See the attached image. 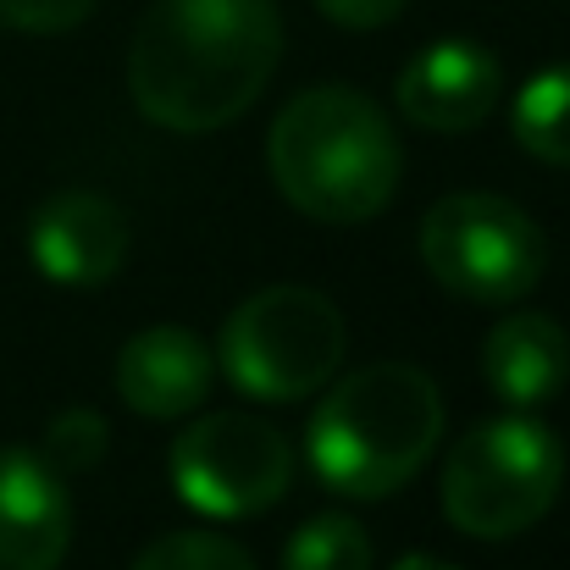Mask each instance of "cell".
<instances>
[{"mask_svg": "<svg viewBox=\"0 0 570 570\" xmlns=\"http://www.w3.org/2000/svg\"><path fill=\"white\" fill-rule=\"evenodd\" d=\"M277 56V0H156L128 45V89L156 128L216 134L261 100Z\"/></svg>", "mask_w": 570, "mask_h": 570, "instance_id": "6da1fadb", "label": "cell"}, {"mask_svg": "<svg viewBox=\"0 0 570 570\" xmlns=\"http://www.w3.org/2000/svg\"><path fill=\"white\" fill-rule=\"evenodd\" d=\"M266 161L283 199L327 227L372 222L399 189V139L361 89L294 95L266 139Z\"/></svg>", "mask_w": 570, "mask_h": 570, "instance_id": "7a4b0ae2", "label": "cell"}, {"mask_svg": "<svg viewBox=\"0 0 570 570\" xmlns=\"http://www.w3.org/2000/svg\"><path fill=\"white\" fill-rule=\"evenodd\" d=\"M443 393L421 366L382 361L333 382L305 426V460L344 499H387L432 460Z\"/></svg>", "mask_w": 570, "mask_h": 570, "instance_id": "3957f363", "label": "cell"}, {"mask_svg": "<svg viewBox=\"0 0 570 570\" xmlns=\"http://www.w3.org/2000/svg\"><path fill=\"white\" fill-rule=\"evenodd\" d=\"M566 488V449L532 415L471 426L443 460V515L454 532L504 543L538 527Z\"/></svg>", "mask_w": 570, "mask_h": 570, "instance_id": "277c9868", "label": "cell"}, {"mask_svg": "<svg viewBox=\"0 0 570 570\" xmlns=\"http://www.w3.org/2000/svg\"><path fill=\"white\" fill-rule=\"evenodd\" d=\"M344 311L299 283H277L249 294L222 327V372L238 393L266 404H294L338 377L344 366Z\"/></svg>", "mask_w": 570, "mask_h": 570, "instance_id": "5b68a950", "label": "cell"}, {"mask_svg": "<svg viewBox=\"0 0 570 570\" xmlns=\"http://www.w3.org/2000/svg\"><path fill=\"white\" fill-rule=\"evenodd\" d=\"M421 266L471 305H515L549 272L543 227L499 194H449L421 216Z\"/></svg>", "mask_w": 570, "mask_h": 570, "instance_id": "8992f818", "label": "cell"}, {"mask_svg": "<svg viewBox=\"0 0 570 570\" xmlns=\"http://www.w3.org/2000/svg\"><path fill=\"white\" fill-rule=\"evenodd\" d=\"M294 482V449L272 421L199 415L173 443V488L199 515L244 521L272 510Z\"/></svg>", "mask_w": 570, "mask_h": 570, "instance_id": "52a82bcc", "label": "cell"}, {"mask_svg": "<svg viewBox=\"0 0 570 570\" xmlns=\"http://www.w3.org/2000/svg\"><path fill=\"white\" fill-rule=\"evenodd\" d=\"M28 255L33 266L61 283V288H95L122 272L128 261V216L117 199L95 189H61L50 194L33 222H28Z\"/></svg>", "mask_w": 570, "mask_h": 570, "instance_id": "ba28073f", "label": "cell"}, {"mask_svg": "<svg viewBox=\"0 0 570 570\" xmlns=\"http://www.w3.org/2000/svg\"><path fill=\"white\" fill-rule=\"evenodd\" d=\"M504 95V72L493 50L471 39H438L415 50L399 72V111L432 134H471L493 117Z\"/></svg>", "mask_w": 570, "mask_h": 570, "instance_id": "9c48e42d", "label": "cell"}, {"mask_svg": "<svg viewBox=\"0 0 570 570\" xmlns=\"http://www.w3.org/2000/svg\"><path fill=\"white\" fill-rule=\"evenodd\" d=\"M72 543L67 476L33 449H0V570H56Z\"/></svg>", "mask_w": 570, "mask_h": 570, "instance_id": "30bf717a", "label": "cell"}, {"mask_svg": "<svg viewBox=\"0 0 570 570\" xmlns=\"http://www.w3.org/2000/svg\"><path fill=\"white\" fill-rule=\"evenodd\" d=\"M210 377H216V361H210L205 338L189 333V327H145L117 355L122 404L150 415V421L194 415L210 393Z\"/></svg>", "mask_w": 570, "mask_h": 570, "instance_id": "8fae6325", "label": "cell"}, {"mask_svg": "<svg viewBox=\"0 0 570 570\" xmlns=\"http://www.w3.org/2000/svg\"><path fill=\"white\" fill-rule=\"evenodd\" d=\"M482 377L488 387L510 404V410H538L549 404L570 377V344L566 327L538 316V311H515L504 316L488 344H482Z\"/></svg>", "mask_w": 570, "mask_h": 570, "instance_id": "7c38bea8", "label": "cell"}, {"mask_svg": "<svg viewBox=\"0 0 570 570\" xmlns=\"http://www.w3.org/2000/svg\"><path fill=\"white\" fill-rule=\"evenodd\" d=\"M515 145L549 167H570V61L543 67L515 95Z\"/></svg>", "mask_w": 570, "mask_h": 570, "instance_id": "4fadbf2b", "label": "cell"}, {"mask_svg": "<svg viewBox=\"0 0 570 570\" xmlns=\"http://www.w3.org/2000/svg\"><path fill=\"white\" fill-rule=\"evenodd\" d=\"M283 570H372V538L350 515H311L283 543Z\"/></svg>", "mask_w": 570, "mask_h": 570, "instance_id": "5bb4252c", "label": "cell"}, {"mask_svg": "<svg viewBox=\"0 0 570 570\" xmlns=\"http://www.w3.org/2000/svg\"><path fill=\"white\" fill-rule=\"evenodd\" d=\"M111 449V432L95 410H61L50 426H45V460L61 471V476H78V471H95Z\"/></svg>", "mask_w": 570, "mask_h": 570, "instance_id": "9a60e30c", "label": "cell"}, {"mask_svg": "<svg viewBox=\"0 0 570 570\" xmlns=\"http://www.w3.org/2000/svg\"><path fill=\"white\" fill-rule=\"evenodd\" d=\"M134 570H255V560L216 532H173V538L150 543L134 560Z\"/></svg>", "mask_w": 570, "mask_h": 570, "instance_id": "2e32d148", "label": "cell"}, {"mask_svg": "<svg viewBox=\"0 0 570 570\" xmlns=\"http://www.w3.org/2000/svg\"><path fill=\"white\" fill-rule=\"evenodd\" d=\"M95 11V0H0V28L17 33H67Z\"/></svg>", "mask_w": 570, "mask_h": 570, "instance_id": "e0dca14e", "label": "cell"}, {"mask_svg": "<svg viewBox=\"0 0 570 570\" xmlns=\"http://www.w3.org/2000/svg\"><path fill=\"white\" fill-rule=\"evenodd\" d=\"M316 6L338 28H382V22H393L404 11V0H316Z\"/></svg>", "mask_w": 570, "mask_h": 570, "instance_id": "ac0fdd59", "label": "cell"}, {"mask_svg": "<svg viewBox=\"0 0 570 570\" xmlns=\"http://www.w3.org/2000/svg\"><path fill=\"white\" fill-rule=\"evenodd\" d=\"M393 570H460V566H449V560H432V554H404Z\"/></svg>", "mask_w": 570, "mask_h": 570, "instance_id": "d6986e66", "label": "cell"}]
</instances>
